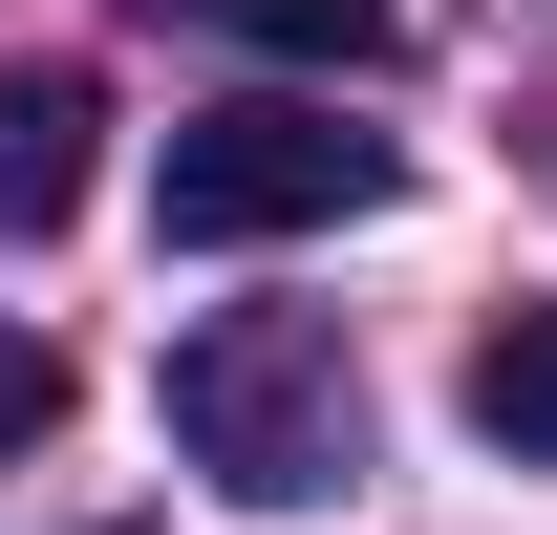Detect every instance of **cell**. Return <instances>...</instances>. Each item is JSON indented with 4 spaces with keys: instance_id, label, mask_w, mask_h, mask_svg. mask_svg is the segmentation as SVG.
Returning a JSON list of instances; mask_svg holds the SVG:
<instances>
[{
    "instance_id": "1",
    "label": "cell",
    "mask_w": 557,
    "mask_h": 535,
    "mask_svg": "<svg viewBox=\"0 0 557 535\" xmlns=\"http://www.w3.org/2000/svg\"><path fill=\"white\" fill-rule=\"evenodd\" d=\"M172 450H194L236 514H322V493H364V364H344V322H300V300L194 322V343H172Z\"/></svg>"
},
{
    "instance_id": "2",
    "label": "cell",
    "mask_w": 557,
    "mask_h": 535,
    "mask_svg": "<svg viewBox=\"0 0 557 535\" xmlns=\"http://www.w3.org/2000/svg\"><path fill=\"white\" fill-rule=\"evenodd\" d=\"M150 214H172V258L344 236V214H386V129H344V108H194L172 172H150Z\"/></svg>"
},
{
    "instance_id": "3",
    "label": "cell",
    "mask_w": 557,
    "mask_h": 535,
    "mask_svg": "<svg viewBox=\"0 0 557 535\" xmlns=\"http://www.w3.org/2000/svg\"><path fill=\"white\" fill-rule=\"evenodd\" d=\"M86 129H108L86 65H0V236H44V214L86 194Z\"/></svg>"
},
{
    "instance_id": "4",
    "label": "cell",
    "mask_w": 557,
    "mask_h": 535,
    "mask_svg": "<svg viewBox=\"0 0 557 535\" xmlns=\"http://www.w3.org/2000/svg\"><path fill=\"white\" fill-rule=\"evenodd\" d=\"M472 428H493L515 471H557V300H515V322L472 343Z\"/></svg>"
},
{
    "instance_id": "5",
    "label": "cell",
    "mask_w": 557,
    "mask_h": 535,
    "mask_svg": "<svg viewBox=\"0 0 557 535\" xmlns=\"http://www.w3.org/2000/svg\"><path fill=\"white\" fill-rule=\"evenodd\" d=\"M194 22L278 43V65H386V0H194Z\"/></svg>"
},
{
    "instance_id": "6",
    "label": "cell",
    "mask_w": 557,
    "mask_h": 535,
    "mask_svg": "<svg viewBox=\"0 0 557 535\" xmlns=\"http://www.w3.org/2000/svg\"><path fill=\"white\" fill-rule=\"evenodd\" d=\"M44 428H65V343L0 322V450H44Z\"/></svg>"
}]
</instances>
